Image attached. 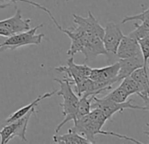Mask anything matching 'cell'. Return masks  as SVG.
<instances>
[{"label": "cell", "instance_id": "1", "mask_svg": "<svg viewBox=\"0 0 149 144\" xmlns=\"http://www.w3.org/2000/svg\"><path fill=\"white\" fill-rule=\"evenodd\" d=\"M54 81H56L60 85V91H57L56 94L57 96H61L63 98V102L60 104V106L62 107V113L65 116L64 120L55 128V133L58 134L61 128L68 121L77 120L80 97L73 92L71 87L72 85L68 78H64L63 80L54 78Z\"/></svg>", "mask_w": 149, "mask_h": 144}, {"label": "cell", "instance_id": "2", "mask_svg": "<svg viewBox=\"0 0 149 144\" xmlns=\"http://www.w3.org/2000/svg\"><path fill=\"white\" fill-rule=\"evenodd\" d=\"M59 73H66L67 77L71 85L76 87V93L81 97L88 90L90 77L91 74L92 69L86 64H77L74 62L73 56H71L68 62L67 65H61L54 69Z\"/></svg>", "mask_w": 149, "mask_h": 144}, {"label": "cell", "instance_id": "3", "mask_svg": "<svg viewBox=\"0 0 149 144\" xmlns=\"http://www.w3.org/2000/svg\"><path fill=\"white\" fill-rule=\"evenodd\" d=\"M102 128H103L102 127H100L99 125H97V123L92 121L91 119L90 118L89 114H87V115L77 120L76 121H74V127L71 129L74 132L78 133L79 134L83 135L84 137H85L87 140H89L91 141V143H96L95 136L97 134L111 135V136H115V137H118L119 139H123V140L132 141V142H134L137 144L142 143L139 141H138L134 138H132L130 136L123 135V134L114 133V132L104 131Z\"/></svg>", "mask_w": 149, "mask_h": 144}, {"label": "cell", "instance_id": "4", "mask_svg": "<svg viewBox=\"0 0 149 144\" xmlns=\"http://www.w3.org/2000/svg\"><path fill=\"white\" fill-rule=\"evenodd\" d=\"M43 24H40L33 28H31L27 31L14 34L0 44V53L4 52L7 49L14 50L18 48L27 46V45H40L44 38V34H36V31L42 27Z\"/></svg>", "mask_w": 149, "mask_h": 144}, {"label": "cell", "instance_id": "5", "mask_svg": "<svg viewBox=\"0 0 149 144\" xmlns=\"http://www.w3.org/2000/svg\"><path fill=\"white\" fill-rule=\"evenodd\" d=\"M92 109H100L108 118V120H111L112 115L116 113H122L125 109H136V110H146L145 106H139L137 105L132 104V100L125 101L123 103H118L114 102L111 99L104 98H97V95L94 96L92 104H91V110Z\"/></svg>", "mask_w": 149, "mask_h": 144}, {"label": "cell", "instance_id": "6", "mask_svg": "<svg viewBox=\"0 0 149 144\" xmlns=\"http://www.w3.org/2000/svg\"><path fill=\"white\" fill-rule=\"evenodd\" d=\"M119 71L118 62L100 69H92L91 79L97 82L101 90L108 91L112 88V85L118 83V75Z\"/></svg>", "mask_w": 149, "mask_h": 144}, {"label": "cell", "instance_id": "7", "mask_svg": "<svg viewBox=\"0 0 149 144\" xmlns=\"http://www.w3.org/2000/svg\"><path fill=\"white\" fill-rule=\"evenodd\" d=\"M124 34L120 29V27L114 22H108L104 28V35L103 38L104 48L108 53L109 59L114 57L117 55L118 46Z\"/></svg>", "mask_w": 149, "mask_h": 144}, {"label": "cell", "instance_id": "8", "mask_svg": "<svg viewBox=\"0 0 149 144\" xmlns=\"http://www.w3.org/2000/svg\"><path fill=\"white\" fill-rule=\"evenodd\" d=\"M118 62L119 63V71L117 78L118 82H120L124 78L130 77L132 74V72H134L136 69L145 66L142 54H139L136 56L130 58L118 59Z\"/></svg>", "mask_w": 149, "mask_h": 144}, {"label": "cell", "instance_id": "9", "mask_svg": "<svg viewBox=\"0 0 149 144\" xmlns=\"http://www.w3.org/2000/svg\"><path fill=\"white\" fill-rule=\"evenodd\" d=\"M31 21H32L31 19L23 20L20 10L17 8L16 13L13 17L4 20H0V27L6 28L13 34H14L31 29L30 28Z\"/></svg>", "mask_w": 149, "mask_h": 144}, {"label": "cell", "instance_id": "10", "mask_svg": "<svg viewBox=\"0 0 149 144\" xmlns=\"http://www.w3.org/2000/svg\"><path fill=\"white\" fill-rule=\"evenodd\" d=\"M139 54L142 53L138 41L131 37L130 35L128 36L124 35L118 46L116 56L118 59H125V58L136 56Z\"/></svg>", "mask_w": 149, "mask_h": 144}, {"label": "cell", "instance_id": "11", "mask_svg": "<svg viewBox=\"0 0 149 144\" xmlns=\"http://www.w3.org/2000/svg\"><path fill=\"white\" fill-rule=\"evenodd\" d=\"M147 66L148 64L136 69L131 75L139 87V96H149V71Z\"/></svg>", "mask_w": 149, "mask_h": 144}, {"label": "cell", "instance_id": "12", "mask_svg": "<svg viewBox=\"0 0 149 144\" xmlns=\"http://www.w3.org/2000/svg\"><path fill=\"white\" fill-rule=\"evenodd\" d=\"M56 92H57V91H54V92H47V93H44V94H42V95L39 96L35 100H33V102H31L29 105H27V106H25L21 107V108H20V109H19L18 111H16L15 113H13V114H11V115L6 119V124H8V123L13 122V121H15V120H19V119H20L21 117L25 116V115H26V113H28L32 109L36 108V106H38V104H39L40 101H42V100H43V99H47V98L52 97L54 94H55V93H56Z\"/></svg>", "mask_w": 149, "mask_h": 144}, {"label": "cell", "instance_id": "13", "mask_svg": "<svg viewBox=\"0 0 149 144\" xmlns=\"http://www.w3.org/2000/svg\"><path fill=\"white\" fill-rule=\"evenodd\" d=\"M55 143L66 144H90L91 141L78 133L69 129L68 132L63 135H54L53 138Z\"/></svg>", "mask_w": 149, "mask_h": 144}, {"label": "cell", "instance_id": "14", "mask_svg": "<svg viewBox=\"0 0 149 144\" xmlns=\"http://www.w3.org/2000/svg\"><path fill=\"white\" fill-rule=\"evenodd\" d=\"M35 113V108L32 109L28 113H26L25 116L21 117L20 119L15 120L16 123V128H15V132L13 135V138L15 137H19L23 141H27V139L26 138V128H27V125L29 122V120L31 118V116Z\"/></svg>", "mask_w": 149, "mask_h": 144}, {"label": "cell", "instance_id": "15", "mask_svg": "<svg viewBox=\"0 0 149 144\" xmlns=\"http://www.w3.org/2000/svg\"><path fill=\"white\" fill-rule=\"evenodd\" d=\"M96 95H90V94H83L80 97L79 105H78V110L77 114V120L89 114L91 111V104L93 98Z\"/></svg>", "mask_w": 149, "mask_h": 144}, {"label": "cell", "instance_id": "16", "mask_svg": "<svg viewBox=\"0 0 149 144\" xmlns=\"http://www.w3.org/2000/svg\"><path fill=\"white\" fill-rule=\"evenodd\" d=\"M130 21H140L141 25L149 31V8L144 10L141 13L132 16H125L123 20L121 21V24H125L126 22Z\"/></svg>", "mask_w": 149, "mask_h": 144}, {"label": "cell", "instance_id": "17", "mask_svg": "<svg viewBox=\"0 0 149 144\" xmlns=\"http://www.w3.org/2000/svg\"><path fill=\"white\" fill-rule=\"evenodd\" d=\"M15 128H16V123L15 121H13L8 123L2 128V130H0V138H1L0 143L6 144L8 143L10 141H12L13 139V135L15 132Z\"/></svg>", "mask_w": 149, "mask_h": 144}, {"label": "cell", "instance_id": "18", "mask_svg": "<svg viewBox=\"0 0 149 144\" xmlns=\"http://www.w3.org/2000/svg\"><path fill=\"white\" fill-rule=\"evenodd\" d=\"M120 86L129 94V96L132 94L138 95L139 93V87L138 84L135 82V80L131 76L124 78L121 81Z\"/></svg>", "mask_w": 149, "mask_h": 144}, {"label": "cell", "instance_id": "19", "mask_svg": "<svg viewBox=\"0 0 149 144\" xmlns=\"http://www.w3.org/2000/svg\"><path fill=\"white\" fill-rule=\"evenodd\" d=\"M128 97H129V94L120 85L118 87H117L116 89H114L107 96H105L106 99H111V100H112L114 102H118V103L125 102L127 100Z\"/></svg>", "mask_w": 149, "mask_h": 144}, {"label": "cell", "instance_id": "20", "mask_svg": "<svg viewBox=\"0 0 149 144\" xmlns=\"http://www.w3.org/2000/svg\"><path fill=\"white\" fill-rule=\"evenodd\" d=\"M138 42L140 46L141 53L144 58V62L145 66L148 64V60H149V34L145 35L144 37L140 38L138 40Z\"/></svg>", "mask_w": 149, "mask_h": 144}, {"label": "cell", "instance_id": "21", "mask_svg": "<svg viewBox=\"0 0 149 144\" xmlns=\"http://www.w3.org/2000/svg\"><path fill=\"white\" fill-rule=\"evenodd\" d=\"M11 35H13V34L7 30L5 27H0V36H4V37H10Z\"/></svg>", "mask_w": 149, "mask_h": 144}, {"label": "cell", "instance_id": "22", "mask_svg": "<svg viewBox=\"0 0 149 144\" xmlns=\"http://www.w3.org/2000/svg\"><path fill=\"white\" fill-rule=\"evenodd\" d=\"M145 103L146 111H149V96H139Z\"/></svg>", "mask_w": 149, "mask_h": 144}, {"label": "cell", "instance_id": "23", "mask_svg": "<svg viewBox=\"0 0 149 144\" xmlns=\"http://www.w3.org/2000/svg\"><path fill=\"white\" fill-rule=\"evenodd\" d=\"M146 126H147V127H148V130L145 131V132H144V134H146V135H148V137H149V124H148V123H146ZM148 143H149V141H148Z\"/></svg>", "mask_w": 149, "mask_h": 144}, {"label": "cell", "instance_id": "24", "mask_svg": "<svg viewBox=\"0 0 149 144\" xmlns=\"http://www.w3.org/2000/svg\"><path fill=\"white\" fill-rule=\"evenodd\" d=\"M4 2H6V0H0V3H4Z\"/></svg>", "mask_w": 149, "mask_h": 144}]
</instances>
